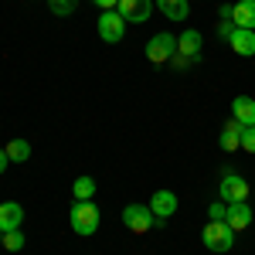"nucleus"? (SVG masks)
<instances>
[{"mask_svg":"<svg viewBox=\"0 0 255 255\" xmlns=\"http://www.w3.org/2000/svg\"><path fill=\"white\" fill-rule=\"evenodd\" d=\"M68 221H72V232L75 235H96L99 232V208L96 201H75L72 211H68Z\"/></svg>","mask_w":255,"mask_h":255,"instance_id":"nucleus-1","label":"nucleus"},{"mask_svg":"<svg viewBox=\"0 0 255 255\" xmlns=\"http://www.w3.org/2000/svg\"><path fill=\"white\" fill-rule=\"evenodd\" d=\"M201 242L208 252H232L235 245V228L228 221H208L204 232H201Z\"/></svg>","mask_w":255,"mask_h":255,"instance_id":"nucleus-2","label":"nucleus"},{"mask_svg":"<svg viewBox=\"0 0 255 255\" xmlns=\"http://www.w3.org/2000/svg\"><path fill=\"white\" fill-rule=\"evenodd\" d=\"M123 225L133 232V235H146L150 228H157L160 218L146 208V204H126L123 208Z\"/></svg>","mask_w":255,"mask_h":255,"instance_id":"nucleus-3","label":"nucleus"},{"mask_svg":"<svg viewBox=\"0 0 255 255\" xmlns=\"http://www.w3.org/2000/svg\"><path fill=\"white\" fill-rule=\"evenodd\" d=\"M99 27V38L106 41V44H119L123 41V34H126V17L119 14V10H102L96 20Z\"/></svg>","mask_w":255,"mask_h":255,"instance_id":"nucleus-4","label":"nucleus"},{"mask_svg":"<svg viewBox=\"0 0 255 255\" xmlns=\"http://www.w3.org/2000/svg\"><path fill=\"white\" fill-rule=\"evenodd\" d=\"M174 55H177V38H174V34L160 31V34H153V38L146 41V61L163 65V61H170Z\"/></svg>","mask_w":255,"mask_h":255,"instance_id":"nucleus-5","label":"nucleus"},{"mask_svg":"<svg viewBox=\"0 0 255 255\" xmlns=\"http://www.w3.org/2000/svg\"><path fill=\"white\" fill-rule=\"evenodd\" d=\"M218 191H221V201H225V204L249 201V180H245L242 174H225L221 184H218Z\"/></svg>","mask_w":255,"mask_h":255,"instance_id":"nucleus-6","label":"nucleus"},{"mask_svg":"<svg viewBox=\"0 0 255 255\" xmlns=\"http://www.w3.org/2000/svg\"><path fill=\"white\" fill-rule=\"evenodd\" d=\"M116 10L126 17V24H146L153 14V0H119Z\"/></svg>","mask_w":255,"mask_h":255,"instance_id":"nucleus-7","label":"nucleus"},{"mask_svg":"<svg viewBox=\"0 0 255 255\" xmlns=\"http://www.w3.org/2000/svg\"><path fill=\"white\" fill-rule=\"evenodd\" d=\"M228 44H232L235 55L252 58V55H255V31H249V27H235V31L228 34Z\"/></svg>","mask_w":255,"mask_h":255,"instance_id":"nucleus-8","label":"nucleus"},{"mask_svg":"<svg viewBox=\"0 0 255 255\" xmlns=\"http://www.w3.org/2000/svg\"><path fill=\"white\" fill-rule=\"evenodd\" d=\"M252 218H255V211H252V204L249 201H235V204H228V225L235 228V232H245L249 225H252Z\"/></svg>","mask_w":255,"mask_h":255,"instance_id":"nucleus-9","label":"nucleus"},{"mask_svg":"<svg viewBox=\"0 0 255 255\" xmlns=\"http://www.w3.org/2000/svg\"><path fill=\"white\" fill-rule=\"evenodd\" d=\"M24 221V208L17 201H3L0 204V232H17Z\"/></svg>","mask_w":255,"mask_h":255,"instance_id":"nucleus-10","label":"nucleus"},{"mask_svg":"<svg viewBox=\"0 0 255 255\" xmlns=\"http://www.w3.org/2000/svg\"><path fill=\"white\" fill-rule=\"evenodd\" d=\"M150 211L163 221V218H170L177 211V194L174 191H153V197H150Z\"/></svg>","mask_w":255,"mask_h":255,"instance_id":"nucleus-11","label":"nucleus"},{"mask_svg":"<svg viewBox=\"0 0 255 255\" xmlns=\"http://www.w3.org/2000/svg\"><path fill=\"white\" fill-rule=\"evenodd\" d=\"M232 24L255 31V0H238V3H232Z\"/></svg>","mask_w":255,"mask_h":255,"instance_id":"nucleus-12","label":"nucleus"},{"mask_svg":"<svg viewBox=\"0 0 255 255\" xmlns=\"http://www.w3.org/2000/svg\"><path fill=\"white\" fill-rule=\"evenodd\" d=\"M177 55H184V58H201V31L194 27H187L180 38H177Z\"/></svg>","mask_w":255,"mask_h":255,"instance_id":"nucleus-13","label":"nucleus"},{"mask_svg":"<svg viewBox=\"0 0 255 255\" xmlns=\"http://www.w3.org/2000/svg\"><path fill=\"white\" fill-rule=\"evenodd\" d=\"M218 143H221V150H225V153L242 150V123H238V119H228V123H225V129H221V136H218Z\"/></svg>","mask_w":255,"mask_h":255,"instance_id":"nucleus-14","label":"nucleus"},{"mask_svg":"<svg viewBox=\"0 0 255 255\" xmlns=\"http://www.w3.org/2000/svg\"><path fill=\"white\" fill-rule=\"evenodd\" d=\"M232 119H238L242 126H255V99L238 96L235 102H232Z\"/></svg>","mask_w":255,"mask_h":255,"instance_id":"nucleus-15","label":"nucleus"},{"mask_svg":"<svg viewBox=\"0 0 255 255\" xmlns=\"http://www.w3.org/2000/svg\"><path fill=\"white\" fill-rule=\"evenodd\" d=\"M157 7L167 20H184L191 14V3H187V0H157Z\"/></svg>","mask_w":255,"mask_h":255,"instance_id":"nucleus-16","label":"nucleus"},{"mask_svg":"<svg viewBox=\"0 0 255 255\" xmlns=\"http://www.w3.org/2000/svg\"><path fill=\"white\" fill-rule=\"evenodd\" d=\"M96 180L89 174H82V177H75V184H72V194H75V201H92L96 197Z\"/></svg>","mask_w":255,"mask_h":255,"instance_id":"nucleus-17","label":"nucleus"},{"mask_svg":"<svg viewBox=\"0 0 255 255\" xmlns=\"http://www.w3.org/2000/svg\"><path fill=\"white\" fill-rule=\"evenodd\" d=\"M3 153L10 157V163H24V160L31 157V143H27V139H10V143L3 146Z\"/></svg>","mask_w":255,"mask_h":255,"instance_id":"nucleus-18","label":"nucleus"},{"mask_svg":"<svg viewBox=\"0 0 255 255\" xmlns=\"http://www.w3.org/2000/svg\"><path fill=\"white\" fill-rule=\"evenodd\" d=\"M24 242H27V238H24V232H3V249H7V252H20V249H24Z\"/></svg>","mask_w":255,"mask_h":255,"instance_id":"nucleus-19","label":"nucleus"},{"mask_svg":"<svg viewBox=\"0 0 255 255\" xmlns=\"http://www.w3.org/2000/svg\"><path fill=\"white\" fill-rule=\"evenodd\" d=\"M48 7H51V14H58V17H68V14L79 7V0H48Z\"/></svg>","mask_w":255,"mask_h":255,"instance_id":"nucleus-20","label":"nucleus"},{"mask_svg":"<svg viewBox=\"0 0 255 255\" xmlns=\"http://www.w3.org/2000/svg\"><path fill=\"white\" fill-rule=\"evenodd\" d=\"M228 218V204L225 201H215L211 208H208V221H225Z\"/></svg>","mask_w":255,"mask_h":255,"instance_id":"nucleus-21","label":"nucleus"},{"mask_svg":"<svg viewBox=\"0 0 255 255\" xmlns=\"http://www.w3.org/2000/svg\"><path fill=\"white\" fill-rule=\"evenodd\" d=\"M242 150L255 153V126H242Z\"/></svg>","mask_w":255,"mask_h":255,"instance_id":"nucleus-22","label":"nucleus"},{"mask_svg":"<svg viewBox=\"0 0 255 255\" xmlns=\"http://www.w3.org/2000/svg\"><path fill=\"white\" fill-rule=\"evenodd\" d=\"M232 31H235V24H232V20H221V24H218V34H221V38H228Z\"/></svg>","mask_w":255,"mask_h":255,"instance_id":"nucleus-23","label":"nucleus"},{"mask_svg":"<svg viewBox=\"0 0 255 255\" xmlns=\"http://www.w3.org/2000/svg\"><path fill=\"white\" fill-rule=\"evenodd\" d=\"M96 7H102V10H116L119 7V0H92Z\"/></svg>","mask_w":255,"mask_h":255,"instance_id":"nucleus-24","label":"nucleus"},{"mask_svg":"<svg viewBox=\"0 0 255 255\" xmlns=\"http://www.w3.org/2000/svg\"><path fill=\"white\" fill-rule=\"evenodd\" d=\"M7 163H10V157H7V153H3V150H0V174H3V170H7Z\"/></svg>","mask_w":255,"mask_h":255,"instance_id":"nucleus-25","label":"nucleus"},{"mask_svg":"<svg viewBox=\"0 0 255 255\" xmlns=\"http://www.w3.org/2000/svg\"><path fill=\"white\" fill-rule=\"evenodd\" d=\"M0 249H3V232H0Z\"/></svg>","mask_w":255,"mask_h":255,"instance_id":"nucleus-26","label":"nucleus"}]
</instances>
